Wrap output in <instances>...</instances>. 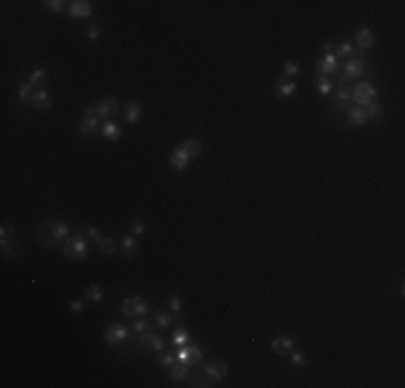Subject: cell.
Instances as JSON below:
<instances>
[{"label": "cell", "instance_id": "f1b7e54d", "mask_svg": "<svg viewBox=\"0 0 405 388\" xmlns=\"http://www.w3.org/2000/svg\"><path fill=\"white\" fill-rule=\"evenodd\" d=\"M13 240H16V231H13L11 225L4 222V225L0 227V246H7V244L13 242Z\"/></svg>", "mask_w": 405, "mask_h": 388}, {"label": "cell", "instance_id": "f6af8a7d", "mask_svg": "<svg viewBox=\"0 0 405 388\" xmlns=\"http://www.w3.org/2000/svg\"><path fill=\"white\" fill-rule=\"evenodd\" d=\"M99 37H102V28H99V26H88V31H87L88 41H97Z\"/></svg>", "mask_w": 405, "mask_h": 388}, {"label": "cell", "instance_id": "52a82bcc", "mask_svg": "<svg viewBox=\"0 0 405 388\" xmlns=\"http://www.w3.org/2000/svg\"><path fill=\"white\" fill-rule=\"evenodd\" d=\"M127 336H129V330L125 326H121V323H110V326L106 328V332H104V339H106V343L112 345V347H117L119 343H125Z\"/></svg>", "mask_w": 405, "mask_h": 388}, {"label": "cell", "instance_id": "60d3db41", "mask_svg": "<svg viewBox=\"0 0 405 388\" xmlns=\"http://www.w3.org/2000/svg\"><path fill=\"white\" fill-rule=\"evenodd\" d=\"M151 350H153V352H158V354H162V352L166 350V343H164L162 336H158V335H153V336H151Z\"/></svg>", "mask_w": 405, "mask_h": 388}, {"label": "cell", "instance_id": "4316f807", "mask_svg": "<svg viewBox=\"0 0 405 388\" xmlns=\"http://www.w3.org/2000/svg\"><path fill=\"white\" fill-rule=\"evenodd\" d=\"M84 298H87L88 302H95V304H99V302L104 300V291L99 285H91L87 287V293H84Z\"/></svg>", "mask_w": 405, "mask_h": 388}, {"label": "cell", "instance_id": "d6a6232c", "mask_svg": "<svg viewBox=\"0 0 405 388\" xmlns=\"http://www.w3.org/2000/svg\"><path fill=\"white\" fill-rule=\"evenodd\" d=\"M33 95H35V87H33V84L24 82V84H19V87H18V99L26 102V99H33Z\"/></svg>", "mask_w": 405, "mask_h": 388}, {"label": "cell", "instance_id": "d6986e66", "mask_svg": "<svg viewBox=\"0 0 405 388\" xmlns=\"http://www.w3.org/2000/svg\"><path fill=\"white\" fill-rule=\"evenodd\" d=\"M188 375H190V369L183 362H175L173 367H168V377H171L173 382H181V380H186Z\"/></svg>", "mask_w": 405, "mask_h": 388}, {"label": "cell", "instance_id": "44dd1931", "mask_svg": "<svg viewBox=\"0 0 405 388\" xmlns=\"http://www.w3.org/2000/svg\"><path fill=\"white\" fill-rule=\"evenodd\" d=\"M136 252H138V242L134 240L132 235L123 237L121 240V255L125 259H132V257H136Z\"/></svg>", "mask_w": 405, "mask_h": 388}, {"label": "cell", "instance_id": "ab89813d", "mask_svg": "<svg viewBox=\"0 0 405 388\" xmlns=\"http://www.w3.org/2000/svg\"><path fill=\"white\" fill-rule=\"evenodd\" d=\"M43 4L50 11H65V7H69V2H63V0H46Z\"/></svg>", "mask_w": 405, "mask_h": 388}, {"label": "cell", "instance_id": "7dc6e473", "mask_svg": "<svg viewBox=\"0 0 405 388\" xmlns=\"http://www.w3.org/2000/svg\"><path fill=\"white\" fill-rule=\"evenodd\" d=\"M84 306H87V300H73L71 304H69V308H71L73 315H80V313L84 311Z\"/></svg>", "mask_w": 405, "mask_h": 388}, {"label": "cell", "instance_id": "7402d4cb", "mask_svg": "<svg viewBox=\"0 0 405 388\" xmlns=\"http://www.w3.org/2000/svg\"><path fill=\"white\" fill-rule=\"evenodd\" d=\"M141 114H142V108L138 102H127L125 106V121L127 123H138L141 121Z\"/></svg>", "mask_w": 405, "mask_h": 388}, {"label": "cell", "instance_id": "9a60e30c", "mask_svg": "<svg viewBox=\"0 0 405 388\" xmlns=\"http://www.w3.org/2000/svg\"><path fill=\"white\" fill-rule=\"evenodd\" d=\"M31 102H33L35 108H39V110H50V108H52V97H50V93L46 91V88H37Z\"/></svg>", "mask_w": 405, "mask_h": 388}, {"label": "cell", "instance_id": "7c38bea8", "mask_svg": "<svg viewBox=\"0 0 405 388\" xmlns=\"http://www.w3.org/2000/svg\"><path fill=\"white\" fill-rule=\"evenodd\" d=\"M272 350L276 352L278 356H289L293 350H296V343L289 339V336H278V339L272 341Z\"/></svg>", "mask_w": 405, "mask_h": 388}, {"label": "cell", "instance_id": "30bf717a", "mask_svg": "<svg viewBox=\"0 0 405 388\" xmlns=\"http://www.w3.org/2000/svg\"><path fill=\"white\" fill-rule=\"evenodd\" d=\"M117 110H119V102L114 97H108V99H104V102H99L97 106H95V117L97 119H110Z\"/></svg>", "mask_w": 405, "mask_h": 388}, {"label": "cell", "instance_id": "5bb4252c", "mask_svg": "<svg viewBox=\"0 0 405 388\" xmlns=\"http://www.w3.org/2000/svg\"><path fill=\"white\" fill-rule=\"evenodd\" d=\"M375 43V35L371 28H367V26H362V28H358L356 31V46L360 50H369Z\"/></svg>", "mask_w": 405, "mask_h": 388}, {"label": "cell", "instance_id": "1f68e13d", "mask_svg": "<svg viewBox=\"0 0 405 388\" xmlns=\"http://www.w3.org/2000/svg\"><path fill=\"white\" fill-rule=\"evenodd\" d=\"M97 248H99V252H102V255H114V252H117V242L104 237V240L97 244Z\"/></svg>", "mask_w": 405, "mask_h": 388}, {"label": "cell", "instance_id": "2e32d148", "mask_svg": "<svg viewBox=\"0 0 405 388\" xmlns=\"http://www.w3.org/2000/svg\"><path fill=\"white\" fill-rule=\"evenodd\" d=\"M334 56L341 58H362V52L353 46V43H338L336 50H334Z\"/></svg>", "mask_w": 405, "mask_h": 388}, {"label": "cell", "instance_id": "836d02e7", "mask_svg": "<svg viewBox=\"0 0 405 388\" xmlns=\"http://www.w3.org/2000/svg\"><path fill=\"white\" fill-rule=\"evenodd\" d=\"M19 252H22V244L19 242H9L7 246H2V255L4 257H19Z\"/></svg>", "mask_w": 405, "mask_h": 388}, {"label": "cell", "instance_id": "603a6c76", "mask_svg": "<svg viewBox=\"0 0 405 388\" xmlns=\"http://www.w3.org/2000/svg\"><path fill=\"white\" fill-rule=\"evenodd\" d=\"M102 134H104L106 141H119V138H121V127H119L114 121H110V119H108V121L102 125Z\"/></svg>", "mask_w": 405, "mask_h": 388}, {"label": "cell", "instance_id": "d4e9b609", "mask_svg": "<svg viewBox=\"0 0 405 388\" xmlns=\"http://www.w3.org/2000/svg\"><path fill=\"white\" fill-rule=\"evenodd\" d=\"M190 339H192V336H190V330H188V328H183V326H179L177 330L173 332V345H177V347L188 345Z\"/></svg>", "mask_w": 405, "mask_h": 388}, {"label": "cell", "instance_id": "74e56055", "mask_svg": "<svg viewBox=\"0 0 405 388\" xmlns=\"http://www.w3.org/2000/svg\"><path fill=\"white\" fill-rule=\"evenodd\" d=\"M364 112H367V119H379V117H382V106L371 102L367 108H364Z\"/></svg>", "mask_w": 405, "mask_h": 388}, {"label": "cell", "instance_id": "8992f818", "mask_svg": "<svg viewBox=\"0 0 405 388\" xmlns=\"http://www.w3.org/2000/svg\"><path fill=\"white\" fill-rule=\"evenodd\" d=\"M203 375L207 377L209 382H222L224 377L229 375V365L224 360H216V362H209V365L203 367Z\"/></svg>", "mask_w": 405, "mask_h": 388}, {"label": "cell", "instance_id": "5b68a950", "mask_svg": "<svg viewBox=\"0 0 405 388\" xmlns=\"http://www.w3.org/2000/svg\"><path fill=\"white\" fill-rule=\"evenodd\" d=\"M364 69H367L364 58H349V61L345 63V67H343L341 84H347L349 80H353V78H360L364 73Z\"/></svg>", "mask_w": 405, "mask_h": 388}, {"label": "cell", "instance_id": "ffe728a7", "mask_svg": "<svg viewBox=\"0 0 405 388\" xmlns=\"http://www.w3.org/2000/svg\"><path fill=\"white\" fill-rule=\"evenodd\" d=\"M349 102H352V88L347 84H338V91H336V104L341 110H347Z\"/></svg>", "mask_w": 405, "mask_h": 388}, {"label": "cell", "instance_id": "f546056e", "mask_svg": "<svg viewBox=\"0 0 405 388\" xmlns=\"http://www.w3.org/2000/svg\"><path fill=\"white\" fill-rule=\"evenodd\" d=\"M129 330H132L134 335H138V336H141V335H144V332L153 330V328H151V321H147L144 317H141V319H136V321L132 323V328H129Z\"/></svg>", "mask_w": 405, "mask_h": 388}, {"label": "cell", "instance_id": "681fc988", "mask_svg": "<svg viewBox=\"0 0 405 388\" xmlns=\"http://www.w3.org/2000/svg\"><path fill=\"white\" fill-rule=\"evenodd\" d=\"M332 50H334V46H332V43H326V46H323V54H330V52H332Z\"/></svg>", "mask_w": 405, "mask_h": 388}, {"label": "cell", "instance_id": "8d00e7d4", "mask_svg": "<svg viewBox=\"0 0 405 388\" xmlns=\"http://www.w3.org/2000/svg\"><path fill=\"white\" fill-rule=\"evenodd\" d=\"M289 356H291V365L296 367V369H304V367H306V356L304 354H299V352L293 350Z\"/></svg>", "mask_w": 405, "mask_h": 388}, {"label": "cell", "instance_id": "d590c367", "mask_svg": "<svg viewBox=\"0 0 405 388\" xmlns=\"http://www.w3.org/2000/svg\"><path fill=\"white\" fill-rule=\"evenodd\" d=\"M317 91H319V95H330L332 93V82L328 80V78H321L319 76V80H317Z\"/></svg>", "mask_w": 405, "mask_h": 388}, {"label": "cell", "instance_id": "83f0119b", "mask_svg": "<svg viewBox=\"0 0 405 388\" xmlns=\"http://www.w3.org/2000/svg\"><path fill=\"white\" fill-rule=\"evenodd\" d=\"M296 91H298L296 82H278L276 84V93L281 97H291V95H296Z\"/></svg>", "mask_w": 405, "mask_h": 388}, {"label": "cell", "instance_id": "7bdbcfd3", "mask_svg": "<svg viewBox=\"0 0 405 388\" xmlns=\"http://www.w3.org/2000/svg\"><path fill=\"white\" fill-rule=\"evenodd\" d=\"M84 231H87V237H88V240H91V242H95V244H99V242L104 240V235H102V233H99V231H97V229H95V227H87V229H84Z\"/></svg>", "mask_w": 405, "mask_h": 388}, {"label": "cell", "instance_id": "e575fe53", "mask_svg": "<svg viewBox=\"0 0 405 388\" xmlns=\"http://www.w3.org/2000/svg\"><path fill=\"white\" fill-rule=\"evenodd\" d=\"M168 308H171L173 315L179 317V313H181V296H179V293H173V296L168 298Z\"/></svg>", "mask_w": 405, "mask_h": 388}, {"label": "cell", "instance_id": "484cf974", "mask_svg": "<svg viewBox=\"0 0 405 388\" xmlns=\"http://www.w3.org/2000/svg\"><path fill=\"white\" fill-rule=\"evenodd\" d=\"M46 78H48V71L46 69H41V67H37L35 71L31 73V78H28V84H33L35 88H43V82H46Z\"/></svg>", "mask_w": 405, "mask_h": 388}, {"label": "cell", "instance_id": "ee69618b", "mask_svg": "<svg viewBox=\"0 0 405 388\" xmlns=\"http://www.w3.org/2000/svg\"><path fill=\"white\" fill-rule=\"evenodd\" d=\"M121 313H123L125 317H132L134 315V300H132V298H125V300H123Z\"/></svg>", "mask_w": 405, "mask_h": 388}, {"label": "cell", "instance_id": "4dcf8cb0", "mask_svg": "<svg viewBox=\"0 0 405 388\" xmlns=\"http://www.w3.org/2000/svg\"><path fill=\"white\" fill-rule=\"evenodd\" d=\"M132 300H134V315H138V317H144L149 313V304L142 300V296H132Z\"/></svg>", "mask_w": 405, "mask_h": 388}, {"label": "cell", "instance_id": "9c48e42d", "mask_svg": "<svg viewBox=\"0 0 405 388\" xmlns=\"http://www.w3.org/2000/svg\"><path fill=\"white\" fill-rule=\"evenodd\" d=\"M317 71H319V76H321V78L326 76V73H336V71H338V58L334 56V52L323 54V56L319 58Z\"/></svg>", "mask_w": 405, "mask_h": 388}, {"label": "cell", "instance_id": "c3c4849f", "mask_svg": "<svg viewBox=\"0 0 405 388\" xmlns=\"http://www.w3.org/2000/svg\"><path fill=\"white\" fill-rule=\"evenodd\" d=\"M84 117H95V106H87V108H84Z\"/></svg>", "mask_w": 405, "mask_h": 388}, {"label": "cell", "instance_id": "f35d334b", "mask_svg": "<svg viewBox=\"0 0 405 388\" xmlns=\"http://www.w3.org/2000/svg\"><path fill=\"white\" fill-rule=\"evenodd\" d=\"M282 71H284V76H287V78H293V76H298V73H299V65L293 63V61H287V63H284V67H282Z\"/></svg>", "mask_w": 405, "mask_h": 388}, {"label": "cell", "instance_id": "8fae6325", "mask_svg": "<svg viewBox=\"0 0 405 388\" xmlns=\"http://www.w3.org/2000/svg\"><path fill=\"white\" fill-rule=\"evenodd\" d=\"M192 158L188 156V151L183 147H177L175 151L171 153V158H168V164L175 168V171H183V168H188V164Z\"/></svg>", "mask_w": 405, "mask_h": 388}, {"label": "cell", "instance_id": "e0dca14e", "mask_svg": "<svg viewBox=\"0 0 405 388\" xmlns=\"http://www.w3.org/2000/svg\"><path fill=\"white\" fill-rule=\"evenodd\" d=\"M179 317L177 315H168L166 311H156V315H153V323H156V328H171L173 323H177Z\"/></svg>", "mask_w": 405, "mask_h": 388}, {"label": "cell", "instance_id": "6da1fadb", "mask_svg": "<svg viewBox=\"0 0 405 388\" xmlns=\"http://www.w3.org/2000/svg\"><path fill=\"white\" fill-rule=\"evenodd\" d=\"M69 237V225L67 222H43L37 229V240L41 242V246L46 248H54L58 246V242H65Z\"/></svg>", "mask_w": 405, "mask_h": 388}, {"label": "cell", "instance_id": "bcb514c9", "mask_svg": "<svg viewBox=\"0 0 405 388\" xmlns=\"http://www.w3.org/2000/svg\"><path fill=\"white\" fill-rule=\"evenodd\" d=\"M129 231H132L134 235H142V233H144V222L142 220H132V225H129Z\"/></svg>", "mask_w": 405, "mask_h": 388}, {"label": "cell", "instance_id": "ac0fdd59", "mask_svg": "<svg viewBox=\"0 0 405 388\" xmlns=\"http://www.w3.org/2000/svg\"><path fill=\"white\" fill-rule=\"evenodd\" d=\"M99 132V119L97 117H84L80 121V134L84 136H91V134H97Z\"/></svg>", "mask_w": 405, "mask_h": 388}, {"label": "cell", "instance_id": "b9f144b4", "mask_svg": "<svg viewBox=\"0 0 405 388\" xmlns=\"http://www.w3.org/2000/svg\"><path fill=\"white\" fill-rule=\"evenodd\" d=\"M158 362L164 367V369H168V367H173L175 362H177V358L171 356V354H166V352H162V354H159V358H158Z\"/></svg>", "mask_w": 405, "mask_h": 388}, {"label": "cell", "instance_id": "3957f363", "mask_svg": "<svg viewBox=\"0 0 405 388\" xmlns=\"http://www.w3.org/2000/svg\"><path fill=\"white\" fill-rule=\"evenodd\" d=\"M375 97H377V88H375L371 82H358L356 87L352 88V102L356 104L358 108H367Z\"/></svg>", "mask_w": 405, "mask_h": 388}, {"label": "cell", "instance_id": "277c9868", "mask_svg": "<svg viewBox=\"0 0 405 388\" xmlns=\"http://www.w3.org/2000/svg\"><path fill=\"white\" fill-rule=\"evenodd\" d=\"M203 360V350L198 345H181L177 352V362H183L188 367H194Z\"/></svg>", "mask_w": 405, "mask_h": 388}, {"label": "cell", "instance_id": "ba28073f", "mask_svg": "<svg viewBox=\"0 0 405 388\" xmlns=\"http://www.w3.org/2000/svg\"><path fill=\"white\" fill-rule=\"evenodd\" d=\"M67 9H69V16L78 18V19H87V18H91V13H93L88 0H71Z\"/></svg>", "mask_w": 405, "mask_h": 388}, {"label": "cell", "instance_id": "4fadbf2b", "mask_svg": "<svg viewBox=\"0 0 405 388\" xmlns=\"http://www.w3.org/2000/svg\"><path fill=\"white\" fill-rule=\"evenodd\" d=\"M345 114H347V121H349V125L362 127L364 123L369 121V119H367V112H364V108H358V106H349L347 110H345Z\"/></svg>", "mask_w": 405, "mask_h": 388}, {"label": "cell", "instance_id": "7a4b0ae2", "mask_svg": "<svg viewBox=\"0 0 405 388\" xmlns=\"http://www.w3.org/2000/svg\"><path fill=\"white\" fill-rule=\"evenodd\" d=\"M63 255L69 261H78L88 255V242L84 237H67L63 242Z\"/></svg>", "mask_w": 405, "mask_h": 388}, {"label": "cell", "instance_id": "cb8c5ba5", "mask_svg": "<svg viewBox=\"0 0 405 388\" xmlns=\"http://www.w3.org/2000/svg\"><path fill=\"white\" fill-rule=\"evenodd\" d=\"M181 147L188 151V156H190V158L201 156V151H203V142H201V141H196V138H186V141L181 142Z\"/></svg>", "mask_w": 405, "mask_h": 388}]
</instances>
